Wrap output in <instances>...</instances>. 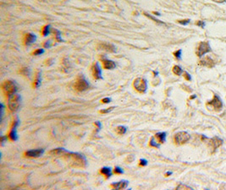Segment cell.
<instances>
[{
  "label": "cell",
  "mask_w": 226,
  "mask_h": 190,
  "mask_svg": "<svg viewBox=\"0 0 226 190\" xmlns=\"http://www.w3.org/2000/svg\"><path fill=\"white\" fill-rule=\"evenodd\" d=\"M21 103V96L15 93L8 97V107L12 112H15L20 109Z\"/></svg>",
  "instance_id": "obj_1"
},
{
  "label": "cell",
  "mask_w": 226,
  "mask_h": 190,
  "mask_svg": "<svg viewBox=\"0 0 226 190\" xmlns=\"http://www.w3.org/2000/svg\"><path fill=\"white\" fill-rule=\"evenodd\" d=\"M2 90H3V93L9 97V95H14L17 92L18 87H17V85L15 81L6 80L2 85Z\"/></svg>",
  "instance_id": "obj_2"
},
{
  "label": "cell",
  "mask_w": 226,
  "mask_h": 190,
  "mask_svg": "<svg viewBox=\"0 0 226 190\" xmlns=\"http://www.w3.org/2000/svg\"><path fill=\"white\" fill-rule=\"evenodd\" d=\"M75 89L79 91V92H83L89 89L90 87V85L88 83V81L86 80L85 76L84 75H80L76 80H75V85H74Z\"/></svg>",
  "instance_id": "obj_3"
},
{
  "label": "cell",
  "mask_w": 226,
  "mask_h": 190,
  "mask_svg": "<svg viewBox=\"0 0 226 190\" xmlns=\"http://www.w3.org/2000/svg\"><path fill=\"white\" fill-rule=\"evenodd\" d=\"M134 88L140 93H145L147 90V82L144 78H136L133 82Z\"/></svg>",
  "instance_id": "obj_4"
},
{
  "label": "cell",
  "mask_w": 226,
  "mask_h": 190,
  "mask_svg": "<svg viewBox=\"0 0 226 190\" xmlns=\"http://www.w3.org/2000/svg\"><path fill=\"white\" fill-rule=\"evenodd\" d=\"M174 139V142L177 145H183L191 139V135L186 131H180L175 133Z\"/></svg>",
  "instance_id": "obj_5"
},
{
  "label": "cell",
  "mask_w": 226,
  "mask_h": 190,
  "mask_svg": "<svg viewBox=\"0 0 226 190\" xmlns=\"http://www.w3.org/2000/svg\"><path fill=\"white\" fill-rule=\"evenodd\" d=\"M211 51H212V49H211V47L209 45V42L208 41H202V42L199 43V45L197 47L196 55H197V57L201 58L204 54H206L207 53H210Z\"/></svg>",
  "instance_id": "obj_6"
},
{
  "label": "cell",
  "mask_w": 226,
  "mask_h": 190,
  "mask_svg": "<svg viewBox=\"0 0 226 190\" xmlns=\"http://www.w3.org/2000/svg\"><path fill=\"white\" fill-rule=\"evenodd\" d=\"M68 154L80 166H87V158L85 157L84 155L77 153V152H69V151H68Z\"/></svg>",
  "instance_id": "obj_7"
},
{
  "label": "cell",
  "mask_w": 226,
  "mask_h": 190,
  "mask_svg": "<svg viewBox=\"0 0 226 190\" xmlns=\"http://www.w3.org/2000/svg\"><path fill=\"white\" fill-rule=\"evenodd\" d=\"M207 105H211L216 112H220L223 108V102L220 97L217 95H214L213 100L207 102Z\"/></svg>",
  "instance_id": "obj_8"
},
{
  "label": "cell",
  "mask_w": 226,
  "mask_h": 190,
  "mask_svg": "<svg viewBox=\"0 0 226 190\" xmlns=\"http://www.w3.org/2000/svg\"><path fill=\"white\" fill-rule=\"evenodd\" d=\"M20 124V119L18 117H16L15 120H14L13 122V125H12V128H11V130L9 132V138L11 140L13 141H16L18 140V135H17V127L19 126Z\"/></svg>",
  "instance_id": "obj_9"
},
{
  "label": "cell",
  "mask_w": 226,
  "mask_h": 190,
  "mask_svg": "<svg viewBox=\"0 0 226 190\" xmlns=\"http://www.w3.org/2000/svg\"><path fill=\"white\" fill-rule=\"evenodd\" d=\"M97 47L98 49H101V50H104L106 52H108V53H115L116 52V47L111 43H108V42H102V43H99L97 45Z\"/></svg>",
  "instance_id": "obj_10"
},
{
  "label": "cell",
  "mask_w": 226,
  "mask_h": 190,
  "mask_svg": "<svg viewBox=\"0 0 226 190\" xmlns=\"http://www.w3.org/2000/svg\"><path fill=\"white\" fill-rule=\"evenodd\" d=\"M92 71H93V75L94 79H96V80H102V69H101V67H100L99 63H95L93 64Z\"/></svg>",
  "instance_id": "obj_11"
},
{
  "label": "cell",
  "mask_w": 226,
  "mask_h": 190,
  "mask_svg": "<svg viewBox=\"0 0 226 190\" xmlns=\"http://www.w3.org/2000/svg\"><path fill=\"white\" fill-rule=\"evenodd\" d=\"M199 64L202 66H205L207 68H213L215 66V62L209 57V56H206L205 58L202 59L199 62Z\"/></svg>",
  "instance_id": "obj_12"
},
{
  "label": "cell",
  "mask_w": 226,
  "mask_h": 190,
  "mask_svg": "<svg viewBox=\"0 0 226 190\" xmlns=\"http://www.w3.org/2000/svg\"><path fill=\"white\" fill-rule=\"evenodd\" d=\"M44 153V149H37V150H31V151H27L25 155L28 157H39L41 156L42 154Z\"/></svg>",
  "instance_id": "obj_13"
},
{
  "label": "cell",
  "mask_w": 226,
  "mask_h": 190,
  "mask_svg": "<svg viewBox=\"0 0 226 190\" xmlns=\"http://www.w3.org/2000/svg\"><path fill=\"white\" fill-rule=\"evenodd\" d=\"M129 182L127 180H121L117 183H114L111 184V187L114 189H125L128 187Z\"/></svg>",
  "instance_id": "obj_14"
},
{
  "label": "cell",
  "mask_w": 226,
  "mask_h": 190,
  "mask_svg": "<svg viewBox=\"0 0 226 190\" xmlns=\"http://www.w3.org/2000/svg\"><path fill=\"white\" fill-rule=\"evenodd\" d=\"M36 40V36L32 33H27L25 37V44L26 46H30L32 43H34Z\"/></svg>",
  "instance_id": "obj_15"
},
{
  "label": "cell",
  "mask_w": 226,
  "mask_h": 190,
  "mask_svg": "<svg viewBox=\"0 0 226 190\" xmlns=\"http://www.w3.org/2000/svg\"><path fill=\"white\" fill-rule=\"evenodd\" d=\"M102 66L106 69H114L116 67V63L109 59H102Z\"/></svg>",
  "instance_id": "obj_16"
},
{
  "label": "cell",
  "mask_w": 226,
  "mask_h": 190,
  "mask_svg": "<svg viewBox=\"0 0 226 190\" xmlns=\"http://www.w3.org/2000/svg\"><path fill=\"white\" fill-rule=\"evenodd\" d=\"M223 144V140L218 137H214L211 139V145L213 148V150H216L218 147H219L220 145H222Z\"/></svg>",
  "instance_id": "obj_17"
},
{
  "label": "cell",
  "mask_w": 226,
  "mask_h": 190,
  "mask_svg": "<svg viewBox=\"0 0 226 190\" xmlns=\"http://www.w3.org/2000/svg\"><path fill=\"white\" fill-rule=\"evenodd\" d=\"M166 136H167V133L166 132H159V133H157L155 134V137L156 139H158V141L163 144L166 141Z\"/></svg>",
  "instance_id": "obj_18"
},
{
  "label": "cell",
  "mask_w": 226,
  "mask_h": 190,
  "mask_svg": "<svg viewBox=\"0 0 226 190\" xmlns=\"http://www.w3.org/2000/svg\"><path fill=\"white\" fill-rule=\"evenodd\" d=\"M101 173L103 174L106 178H109L111 176H112V170L110 167H108V166H104L101 169Z\"/></svg>",
  "instance_id": "obj_19"
},
{
  "label": "cell",
  "mask_w": 226,
  "mask_h": 190,
  "mask_svg": "<svg viewBox=\"0 0 226 190\" xmlns=\"http://www.w3.org/2000/svg\"><path fill=\"white\" fill-rule=\"evenodd\" d=\"M68 151L65 150L64 148H57L50 151V154L52 155H61V154H65Z\"/></svg>",
  "instance_id": "obj_20"
},
{
  "label": "cell",
  "mask_w": 226,
  "mask_h": 190,
  "mask_svg": "<svg viewBox=\"0 0 226 190\" xmlns=\"http://www.w3.org/2000/svg\"><path fill=\"white\" fill-rule=\"evenodd\" d=\"M41 83H42V80H41V73L38 72L36 74V80L34 81V86L35 88H38L40 85H41Z\"/></svg>",
  "instance_id": "obj_21"
},
{
  "label": "cell",
  "mask_w": 226,
  "mask_h": 190,
  "mask_svg": "<svg viewBox=\"0 0 226 190\" xmlns=\"http://www.w3.org/2000/svg\"><path fill=\"white\" fill-rule=\"evenodd\" d=\"M116 132L120 134V135H123V134H126V132H127V127L126 126H118L116 128Z\"/></svg>",
  "instance_id": "obj_22"
},
{
  "label": "cell",
  "mask_w": 226,
  "mask_h": 190,
  "mask_svg": "<svg viewBox=\"0 0 226 190\" xmlns=\"http://www.w3.org/2000/svg\"><path fill=\"white\" fill-rule=\"evenodd\" d=\"M173 73H174V74H176V75H180V74L183 73V69H182L180 66L175 65V66H174V68H173Z\"/></svg>",
  "instance_id": "obj_23"
},
{
  "label": "cell",
  "mask_w": 226,
  "mask_h": 190,
  "mask_svg": "<svg viewBox=\"0 0 226 190\" xmlns=\"http://www.w3.org/2000/svg\"><path fill=\"white\" fill-rule=\"evenodd\" d=\"M149 145H150V146H152V147H156V148H159V147H160V145L155 140V138H154V137H152V138H151V140H150V142H149Z\"/></svg>",
  "instance_id": "obj_24"
},
{
  "label": "cell",
  "mask_w": 226,
  "mask_h": 190,
  "mask_svg": "<svg viewBox=\"0 0 226 190\" xmlns=\"http://www.w3.org/2000/svg\"><path fill=\"white\" fill-rule=\"evenodd\" d=\"M49 33H50V26L49 25L45 26L42 29V36H47L48 35H49Z\"/></svg>",
  "instance_id": "obj_25"
},
{
  "label": "cell",
  "mask_w": 226,
  "mask_h": 190,
  "mask_svg": "<svg viewBox=\"0 0 226 190\" xmlns=\"http://www.w3.org/2000/svg\"><path fill=\"white\" fill-rule=\"evenodd\" d=\"M20 72L25 76H30V74H31V70L28 68H23Z\"/></svg>",
  "instance_id": "obj_26"
},
{
  "label": "cell",
  "mask_w": 226,
  "mask_h": 190,
  "mask_svg": "<svg viewBox=\"0 0 226 190\" xmlns=\"http://www.w3.org/2000/svg\"><path fill=\"white\" fill-rule=\"evenodd\" d=\"M144 14H145L146 16H147L148 18H150V19H152V20H153V21H155V22H157V23H159V24H161V25H165V24H164V23H163V21H160L159 20H158V19H156V18H154V17H153V16H152V15H149V14H147V13H145Z\"/></svg>",
  "instance_id": "obj_27"
},
{
  "label": "cell",
  "mask_w": 226,
  "mask_h": 190,
  "mask_svg": "<svg viewBox=\"0 0 226 190\" xmlns=\"http://www.w3.org/2000/svg\"><path fill=\"white\" fill-rule=\"evenodd\" d=\"M54 32L55 33V37H56V39L58 40V41H62L63 40L61 39V33H60V32L59 31H58V30H54Z\"/></svg>",
  "instance_id": "obj_28"
},
{
  "label": "cell",
  "mask_w": 226,
  "mask_h": 190,
  "mask_svg": "<svg viewBox=\"0 0 226 190\" xmlns=\"http://www.w3.org/2000/svg\"><path fill=\"white\" fill-rule=\"evenodd\" d=\"M181 53H182V50H178V51H176V52H174V56L177 59H179V60H180L181 59Z\"/></svg>",
  "instance_id": "obj_29"
},
{
  "label": "cell",
  "mask_w": 226,
  "mask_h": 190,
  "mask_svg": "<svg viewBox=\"0 0 226 190\" xmlns=\"http://www.w3.org/2000/svg\"><path fill=\"white\" fill-rule=\"evenodd\" d=\"M176 189H192V188H191L189 186H186V185H185L183 183H180V185H178Z\"/></svg>",
  "instance_id": "obj_30"
},
{
  "label": "cell",
  "mask_w": 226,
  "mask_h": 190,
  "mask_svg": "<svg viewBox=\"0 0 226 190\" xmlns=\"http://www.w3.org/2000/svg\"><path fill=\"white\" fill-rule=\"evenodd\" d=\"M114 173L116 174H123L124 173V171L121 167L120 166H115L114 167Z\"/></svg>",
  "instance_id": "obj_31"
},
{
  "label": "cell",
  "mask_w": 226,
  "mask_h": 190,
  "mask_svg": "<svg viewBox=\"0 0 226 190\" xmlns=\"http://www.w3.org/2000/svg\"><path fill=\"white\" fill-rule=\"evenodd\" d=\"M43 53H44V49H42V48H39V49H36V50L33 53V55L37 56V55H41V54H42Z\"/></svg>",
  "instance_id": "obj_32"
},
{
  "label": "cell",
  "mask_w": 226,
  "mask_h": 190,
  "mask_svg": "<svg viewBox=\"0 0 226 190\" xmlns=\"http://www.w3.org/2000/svg\"><path fill=\"white\" fill-rule=\"evenodd\" d=\"M190 19H186V20H179L178 22L180 24V25H183V26H186L190 23Z\"/></svg>",
  "instance_id": "obj_33"
},
{
  "label": "cell",
  "mask_w": 226,
  "mask_h": 190,
  "mask_svg": "<svg viewBox=\"0 0 226 190\" xmlns=\"http://www.w3.org/2000/svg\"><path fill=\"white\" fill-rule=\"evenodd\" d=\"M114 108H115L114 107H109V108H108V109H106V110H101L100 112H101V113H108V112H112Z\"/></svg>",
  "instance_id": "obj_34"
},
{
  "label": "cell",
  "mask_w": 226,
  "mask_h": 190,
  "mask_svg": "<svg viewBox=\"0 0 226 190\" xmlns=\"http://www.w3.org/2000/svg\"><path fill=\"white\" fill-rule=\"evenodd\" d=\"M147 165V160L146 159H141L140 160V166H146Z\"/></svg>",
  "instance_id": "obj_35"
},
{
  "label": "cell",
  "mask_w": 226,
  "mask_h": 190,
  "mask_svg": "<svg viewBox=\"0 0 226 190\" xmlns=\"http://www.w3.org/2000/svg\"><path fill=\"white\" fill-rule=\"evenodd\" d=\"M198 26H200V27H202V28H204L205 27V22L204 21H202V20H199L198 22H196V23Z\"/></svg>",
  "instance_id": "obj_36"
},
{
  "label": "cell",
  "mask_w": 226,
  "mask_h": 190,
  "mask_svg": "<svg viewBox=\"0 0 226 190\" xmlns=\"http://www.w3.org/2000/svg\"><path fill=\"white\" fill-rule=\"evenodd\" d=\"M184 77L186 80H192V77L191 75L187 73V72H184Z\"/></svg>",
  "instance_id": "obj_37"
},
{
  "label": "cell",
  "mask_w": 226,
  "mask_h": 190,
  "mask_svg": "<svg viewBox=\"0 0 226 190\" xmlns=\"http://www.w3.org/2000/svg\"><path fill=\"white\" fill-rule=\"evenodd\" d=\"M110 101H111V99H110V98H108V97L103 98V99L102 100V102H103V103H109Z\"/></svg>",
  "instance_id": "obj_38"
},
{
  "label": "cell",
  "mask_w": 226,
  "mask_h": 190,
  "mask_svg": "<svg viewBox=\"0 0 226 190\" xmlns=\"http://www.w3.org/2000/svg\"><path fill=\"white\" fill-rule=\"evenodd\" d=\"M95 125L97 126V132H99V130L102 128V124L100 122H95Z\"/></svg>",
  "instance_id": "obj_39"
},
{
  "label": "cell",
  "mask_w": 226,
  "mask_h": 190,
  "mask_svg": "<svg viewBox=\"0 0 226 190\" xmlns=\"http://www.w3.org/2000/svg\"><path fill=\"white\" fill-rule=\"evenodd\" d=\"M50 45H51V41H46V42L44 43L43 47H46V48H48V47H50Z\"/></svg>",
  "instance_id": "obj_40"
},
{
  "label": "cell",
  "mask_w": 226,
  "mask_h": 190,
  "mask_svg": "<svg viewBox=\"0 0 226 190\" xmlns=\"http://www.w3.org/2000/svg\"><path fill=\"white\" fill-rule=\"evenodd\" d=\"M3 112H4V106L3 103H1V118H3Z\"/></svg>",
  "instance_id": "obj_41"
},
{
  "label": "cell",
  "mask_w": 226,
  "mask_h": 190,
  "mask_svg": "<svg viewBox=\"0 0 226 190\" xmlns=\"http://www.w3.org/2000/svg\"><path fill=\"white\" fill-rule=\"evenodd\" d=\"M5 140H7V136H2L1 137V143H2V145H3V143L5 142Z\"/></svg>",
  "instance_id": "obj_42"
},
{
  "label": "cell",
  "mask_w": 226,
  "mask_h": 190,
  "mask_svg": "<svg viewBox=\"0 0 226 190\" xmlns=\"http://www.w3.org/2000/svg\"><path fill=\"white\" fill-rule=\"evenodd\" d=\"M213 2H216V3H225L226 0H213Z\"/></svg>",
  "instance_id": "obj_43"
},
{
  "label": "cell",
  "mask_w": 226,
  "mask_h": 190,
  "mask_svg": "<svg viewBox=\"0 0 226 190\" xmlns=\"http://www.w3.org/2000/svg\"><path fill=\"white\" fill-rule=\"evenodd\" d=\"M171 174H172V172H166V174H165V176H166V177H169V175H171Z\"/></svg>",
  "instance_id": "obj_44"
},
{
  "label": "cell",
  "mask_w": 226,
  "mask_h": 190,
  "mask_svg": "<svg viewBox=\"0 0 226 190\" xmlns=\"http://www.w3.org/2000/svg\"><path fill=\"white\" fill-rule=\"evenodd\" d=\"M154 14H157V15H160V14H159V13H158V12H154Z\"/></svg>",
  "instance_id": "obj_45"
},
{
  "label": "cell",
  "mask_w": 226,
  "mask_h": 190,
  "mask_svg": "<svg viewBox=\"0 0 226 190\" xmlns=\"http://www.w3.org/2000/svg\"><path fill=\"white\" fill-rule=\"evenodd\" d=\"M194 98H196V95H192V96H191V99H194Z\"/></svg>",
  "instance_id": "obj_46"
}]
</instances>
